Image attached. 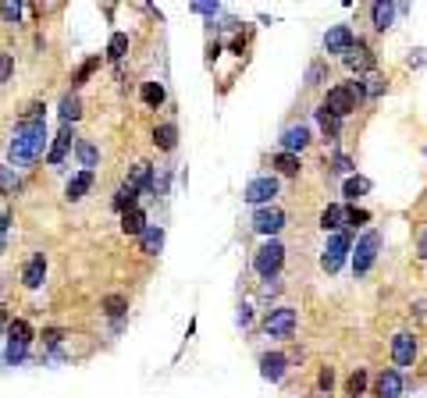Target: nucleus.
Segmentation results:
<instances>
[{"mask_svg":"<svg viewBox=\"0 0 427 398\" xmlns=\"http://www.w3.org/2000/svg\"><path fill=\"white\" fill-rule=\"evenodd\" d=\"M420 260H424V263H427V232H424V235H420Z\"/></svg>","mask_w":427,"mask_h":398,"instance_id":"nucleus-52","label":"nucleus"},{"mask_svg":"<svg viewBox=\"0 0 427 398\" xmlns=\"http://www.w3.org/2000/svg\"><path fill=\"white\" fill-rule=\"evenodd\" d=\"M282 263H285V245L278 242V239H264V245L256 249V256H253V270L264 281H271V278H278Z\"/></svg>","mask_w":427,"mask_h":398,"instance_id":"nucleus-5","label":"nucleus"},{"mask_svg":"<svg viewBox=\"0 0 427 398\" xmlns=\"http://www.w3.org/2000/svg\"><path fill=\"white\" fill-rule=\"evenodd\" d=\"M125 185H132L136 192H149V185H154V164H146V160H139L132 171H128V178H125Z\"/></svg>","mask_w":427,"mask_h":398,"instance_id":"nucleus-19","label":"nucleus"},{"mask_svg":"<svg viewBox=\"0 0 427 398\" xmlns=\"http://www.w3.org/2000/svg\"><path fill=\"white\" fill-rule=\"evenodd\" d=\"M413 360H417V338H413V334H406V331H399L392 338V363H395V370L402 373L406 366H413Z\"/></svg>","mask_w":427,"mask_h":398,"instance_id":"nucleus-10","label":"nucleus"},{"mask_svg":"<svg viewBox=\"0 0 427 398\" xmlns=\"http://www.w3.org/2000/svg\"><path fill=\"white\" fill-rule=\"evenodd\" d=\"M72 150H75V129H72V124H61V132L54 135L50 150H47V164L50 167H61L64 157H68Z\"/></svg>","mask_w":427,"mask_h":398,"instance_id":"nucleus-11","label":"nucleus"},{"mask_svg":"<svg viewBox=\"0 0 427 398\" xmlns=\"http://www.w3.org/2000/svg\"><path fill=\"white\" fill-rule=\"evenodd\" d=\"M363 82V93H367V100H374V96H381L384 89H388V82H384L381 75H367V78H360Z\"/></svg>","mask_w":427,"mask_h":398,"instance_id":"nucleus-40","label":"nucleus"},{"mask_svg":"<svg viewBox=\"0 0 427 398\" xmlns=\"http://www.w3.org/2000/svg\"><path fill=\"white\" fill-rule=\"evenodd\" d=\"M154 146L157 150H164V153H171L178 146V124L175 121H160L157 129H154Z\"/></svg>","mask_w":427,"mask_h":398,"instance_id":"nucleus-21","label":"nucleus"},{"mask_svg":"<svg viewBox=\"0 0 427 398\" xmlns=\"http://www.w3.org/2000/svg\"><path fill=\"white\" fill-rule=\"evenodd\" d=\"M424 157H427V150H424Z\"/></svg>","mask_w":427,"mask_h":398,"instance_id":"nucleus-55","label":"nucleus"},{"mask_svg":"<svg viewBox=\"0 0 427 398\" xmlns=\"http://www.w3.org/2000/svg\"><path fill=\"white\" fill-rule=\"evenodd\" d=\"M395 4L392 0H377V4H371V18H374V29L377 32H388L392 29V22H395Z\"/></svg>","mask_w":427,"mask_h":398,"instance_id":"nucleus-20","label":"nucleus"},{"mask_svg":"<svg viewBox=\"0 0 427 398\" xmlns=\"http://www.w3.org/2000/svg\"><path fill=\"white\" fill-rule=\"evenodd\" d=\"M47 124H18L8 142V167H32L47 153Z\"/></svg>","mask_w":427,"mask_h":398,"instance_id":"nucleus-1","label":"nucleus"},{"mask_svg":"<svg viewBox=\"0 0 427 398\" xmlns=\"http://www.w3.org/2000/svg\"><path fill=\"white\" fill-rule=\"evenodd\" d=\"M363 100H367V93H363V82L353 78V82H342V86H331V89L324 93V103H320V107L342 121V118H349Z\"/></svg>","mask_w":427,"mask_h":398,"instance_id":"nucleus-2","label":"nucleus"},{"mask_svg":"<svg viewBox=\"0 0 427 398\" xmlns=\"http://www.w3.org/2000/svg\"><path fill=\"white\" fill-rule=\"evenodd\" d=\"M75 160H79L82 171H93L96 160H100V150H96L90 139H75Z\"/></svg>","mask_w":427,"mask_h":398,"instance_id":"nucleus-25","label":"nucleus"},{"mask_svg":"<svg viewBox=\"0 0 427 398\" xmlns=\"http://www.w3.org/2000/svg\"><path fill=\"white\" fill-rule=\"evenodd\" d=\"M320 82H328V65L324 60H313L306 68V86H320Z\"/></svg>","mask_w":427,"mask_h":398,"instance_id":"nucleus-41","label":"nucleus"},{"mask_svg":"<svg viewBox=\"0 0 427 398\" xmlns=\"http://www.w3.org/2000/svg\"><path fill=\"white\" fill-rule=\"evenodd\" d=\"M39 338H43V345H47V349H57V345L64 342V327H47Z\"/></svg>","mask_w":427,"mask_h":398,"instance_id":"nucleus-45","label":"nucleus"},{"mask_svg":"<svg viewBox=\"0 0 427 398\" xmlns=\"http://www.w3.org/2000/svg\"><path fill=\"white\" fill-rule=\"evenodd\" d=\"M21 11H25L21 0H8V4H0V18H4V25H18L21 22Z\"/></svg>","mask_w":427,"mask_h":398,"instance_id":"nucleus-38","label":"nucleus"},{"mask_svg":"<svg viewBox=\"0 0 427 398\" xmlns=\"http://www.w3.org/2000/svg\"><path fill=\"white\" fill-rule=\"evenodd\" d=\"M285 228V210L282 206H260L253 210V232L264 239H278V232Z\"/></svg>","mask_w":427,"mask_h":398,"instance_id":"nucleus-8","label":"nucleus"},{"mask_svg":"<svg viewBox=\"0 0 427 398\" xmlns=\"http://www.w3.org/2000/svg\"><path fill=\"white\" fill-rule=\"evenodd\" d=\"M11 71H14V57L11 54H0V86L11 78Z\"/></svg>","mask_w":427,"mask_h":398,"instance_id":"nucleus-46","label":"nucleus"},{"mask_svg":"<svg viewBox=\"0 0 427 398\" xmlns=\"http://www.w3.org/2000/svg\"><path fill=\"white\" fill-rule=\"evenodd\" d=\"M21 124H47V103L32 100L25 111H21Z\"/></svg>","mask_w":427,"mask_h":398,"instance_id":"nucleus-35","label":"nucleus"},{"mask_svg":"<svg viewBox=\"0 0 427 398\" xmlns=\"http://www.w3.org/2000/svg\"><path fill=\"white\" fill-rule=\"evenodd\" d=\"M274 167H278V175L295 178V175H299V157H295V153H278V157H274Z\"/></svg>","mask_w":427,"mask_h":398,"instance_id":"nucleus-37","label":"nucleus"},{"mask_svg":"<svg viewBox=\"0 0 427 398\" xmlns=\"http://www.w3.org/2000/svg\"><path fill=\"white\" fill-rule=\"evenodd\" d=\"M8 224H11V214H0V239L8 235Z\"/></svg>","mask_w":427,"mask_h":398,"instance_id":"nucleus-51","label":"nucleus"},{"mask_svg":"<svg viewBox=\"0 0 427 398\" xmlns=\"http://www.w3.org/2000/svg\"><path fill=\"white\" fill-rule=\"evenodd\" d=\"M235 320H239L242 327H249V324H253V306H249V302H242V306H239V313H235Z\"/></svg>","mask_w":427,"mask_h":398,"instance_id":"nucleus-49","label":"nucleus"},{"mask_svg":"<svg viewBox=\"0 0 427 398\" xmlns=\"http://www.w3.org/2000/svg\"><path fill=\"white\" fill-rule=\"evenodd\" d=\"M274 196H278V178L274 175H256L242 188V199L249 206H256V210H260V206H274Z\"/></svg>","mask_w":427,"mask_h":398,"instance_id":"nucleus-6","label":"nucleus"},{"mask_svg":"<svg viewBox=\"0 0 427 398\" xmlns=\"http://www.w3.org/2000/svg\"><path fill=\"white\" fill-rule=\"evenodd\" d=\"M0 288H4V285H0Z\"/></svg>","mask_w":427,"mask_h":398,"instance_id":"nucleus-56","label":"nucleus"},{"mask_svg":"<svg viewBox=\"0 0 427 398\" xmlns=\"http://www.w3.org/2000/svg\"><path fill=\"white\" fill-rule=\"evenodd\" d=\"M424 65H427V47H417L410 54V68H424Z\"/></svg>","mask_w":427,"mask_h":398,"instance_id":"nucleus-50","label":"nucleus"},{"mask_svg":"<svg viewBox=\"0 0 427 398\" xmlns=\"http://www.w3.org/2000/svg\"><path fill=\"white\" fill-rule=\"evenodd\" d=\"M367 381H371V373L363 370V366H356V370L349 373V381H346V395H349V398H360L363 391H367Z\"/></svg>","mask_w":427,"mask_h":398,"instance_id":"nucleus-32","label":"nucleus"},{"mask_svg":"<svg viewBox=\"0 0 427 398\" xmlns=\"http://www.w3.org/2000/svg\"><path fill=\"white\" fill-rule=\"evenodd\" d=\"M349 253H353V235H349V228H342V232L328 235L324 249H320V267H324L328 274H338V270L346 267Z\"/></svg>","mask_w":427,"mask_h":398,"instance_id":"nucleus-3","label":"nucleus"},{"mask_svg":"<svg viewBox=\"0 0 427 398\" xmlns=\"http://www.w3.org/2000/svg\"><path fill=\"white\" fill-rule=\"evenodd\" d=\"M278 142H282V153H295V157H299V153H303L306 146H310V124H303V121H299V124H289Z\"/></svg>","mask_w":427,"mask_h":398,"instance_id":"nucleus-14","label":"nucleus"},{"mask_svg":"<svg viewBox=\"0 0 427 398\" xmlns=\"http://www.w3.org/2000/svg\"><path fill=\"white\" fill-rule=\"evenodd\" d=\"M192 14H207V18H218L221 14V4H189Z\"/></svg>","mask_w":427,"mask_h":398,"instance_id":"nucleus-47","label":"nucleus"},{"mask_svg":"<svg viewBox=\"0 0 427 398\" xmlns=\"http://www.w3.org/2000/svg\"><path fill=\"white\" fill-rule=\"evenodd\" d=\"M18 185H21V178H18L14 167L0 164V196H14V192H18Z\"/></svg>","mask_w":427,"mask_h":398,"instance_id":"nucleus-33","label":"nucleus"},{"mask_svg":"<svg viewBox=\"0 0 427 398\" xmlns=\"http://www.w3.org/2000/svg\"><path fill=\"white\" fill-rule=\"evenodd\" d=\"M100 68V54H93V57H85L82 65L75 68V75H72V93L79 89V86H85V82H90V75Z\"/></svg>","mask_w":427,"mask_h":398,"instance_id":"nucleus-30","label":"nucleus"},{"mask_svg":"<svg viewBox=\"0 0 427 398\" xmlns=\"http://www.w3.org/2000/svg\"><path fill=\"white\" fill-rule=\"evenodd\" d=\"M342 228H346V206H342V203H328L324 210H320V232L335 235V232H342Z\"/></svg>","mask_w":427,"mask_h":398,"instance_id":"nucleus-17","label":"nucleus"},{"mask_svg":"<svg viewBox=\"0 0 427 398\" xmlns=\"http://www.w3.org/2000/svg\"><path fill=\"white\" fill-rule=\"evenodd\" d=\"M331 388H335V370H331V366H320V373H317V391L331 395Z\"/></svg>","mask_w":427,"mask_h":398,"instance_id":"nucleus-44","label":"nucleus"},{"mask_svg":"<svg viewBox=\"0 0 427 398\" xmlns=\"http://www.w3.org/2000/svg\"><path fill=\"white\" fill-rule=\"evenodd\" d=\"M285 370H289V355L285 352H264L260 355V377H264V381L278 384L285 377Z\"/></svg>","mask_w":427,"mask_h":398,"instance_id":"nucleus-15","label":"nucleus"},{"mask_svg":"<svg viewBox=\"0 0 427 398\" xmlns=\"http://www.w3.org/2000/svg\"><path fill=\"white\" fill-rule=\"evenodd\" d=\"M377 253H381V232H363L353 245V274L367 278L371 267L377 263Z\"/></svg>","mask_w":427,"mask_h":398,"instance_id":"nucleus-4","label":"nucleus"},{"mask_svg":"<svg viewBox=\"0 0 427 398\" xmlns=\"http://www.w3.org/2000/svg\"><path fill=\"white\" fill-rule=\"evenodd\" d=\"M331 171H335V175H346V178H349V175H356V164H353V160H349L346 153H335V157H331Z\"/></svg>","mask_w":427,"mask_h":398,"instance_id":"nucleus-42","label":"nucleus"},{"mask_svg":"<svg viewBox=\"0 0 427 398\" xmlns=\"http://www.w3.org/2000/svg\"><path fill=\"white\" fill-rule=\"evenodd\" d=\"M43 281H47V256H43V253H32L29 263L21 267V285H25L29 291H36Z\"/></svg>","mask_w":427,"mask_h":398,"instance_id":"nucleus-16","label":"nucleus"},{"mask_svg":"<svg viewBox=\"0 0 427 398\" xmlns=\"http://www.w3.org/2000/svg\"><path fill=\"white\" fill-rule=\"evenodd\" d=\"M136 199H139V192H136V188H132V185H125V181H121V188H118V192H114V199H111V206H114V210H118V214H125V210H136Z\"/></svg>","mask_w":427,"mask_h":398,"instance_id":"nucleus-29","label":"nucleus"},{"mask_svg":"<svg viewBox=\"0 0 427 398\" xmlns=\"http://www.w3.org/2000/svg\"><path fill=\"white\" fill-rule=\"evenodd\" d=\"M93 188V171H79L68 185H64V199L68 203H79V199H85V192Z\"/></svg>","mask_w":427,"mask_h":398,"instance_id":"nucleus-22","label":"nucleus"},{"mask_svg":"<svg viewBox=\"0 0 427 398\" xmlns=\"http://www.w3.org/2000/svg\"><path fill=\"white\" fill-rule=\"evenodd\" d=\"M4 249H8V245H4V239H0V256H4Z\"/></svg>","mask_w":427,"mask_h":398,"instance_id":"nucleus-54","label":"nucleus"},{"mask_svg":"<svg viewBox=\"0 0 427 398\" xmlns=\"http://www.w3.org/2000/svg\"><path fill=\"white\" fill-rule=\"evenodd\" d=\"M125 54H128V36L114 32L111 39H107V60H121Z\"/></svg>","mask_w":427,"mask_h":398,"instance_id":"nucleus-36","label":"nucleus"},{"mask_svg":"<svg viewBox=\"0 0 427 398\" xmlns=\"http://www.w3.org/2000/svg\"><path fill=\"white\" fill-rule=\"evenodd\" d=\"M32 338H36V331H32V324L29 320H11L8 324V342H18V345H32Z\"/></svg>","mask_w":427,"mask_h":398,"instance_id":"nucleus-28","label":"nucleus"},{"mask_svg":"<svg viewBox=\"0 0 427 398\" xmlns=\"http://www.w3.org/2000/svg\"><path fill=\"white\" fill-rule=\"evenodd\" d=\"M121 232L132 235V239H139V235L146 232V214L139 210V206H136V210H125V214H121Z\"/></svg>","mask_w":427,"mask_h":398,"instance_id":"nucleus-27","label":"nucleus"},{"mask_svg":"<svg viewBox=\"0 0 427 398\" xmlns=\"http://www.w3.org/2000/svg\"><path fill=\"white\" fill-rule=\"evenodd\" d=\"M353 43H356V32H353L349 25H331V29L324 32V50H328V54L346 57V54L353 50Z\"/></svg>","mask_w":427,"mask_h":398,"instance_id":"nucleus-12","label":"nucleus"},{"mask_svg":"<svg viewBox=\"0 0 427 398\" xmlns=\"http://www.w3.org/2000/svg\"><path fill=\"white\" fill-rule=\"evenodd\" d=\"M295 324H299V317H295L292 306H278V309H271L264 317V331L271 334V338H292Z\"/></svg>","mask_w":427,"mask_h":398,"instance_id":"nucleus-7","label":"nucleus"},{"mask_svg":"<svg viewBox=\"0 0 427 398\" xmlns=\"http://www.w3.org/2000/svg\"><path fill=\"white\" fill-rule=\"evenodd\" d=\"M278 291H282V281L271 278V281H264V285H260V299H271V296H278Z\"/></svg>","mask_w":427,"mask_h":398,"instance_id":"nucleus-48","label":"nucleus"},{"mask_svg":"<svg viewBox=\"0 0 427 398\" xmlns=\"http://www.w3.org/2000/svg\"><path fill=\"white\" fill-rule=\"evenodd\" d=\"M139 249L146 256H157L160 249H164V228L160 224H146V232L139 235Z\"/></svg>","mask_w":427,"mask_h":398,"instance_id":"nucleus-23","label":"nucleus"},{"mask_svg":"<svg viewBox=\"0 0 427 398\" xmlns=\"http://www.w3.org/2000/svg\"><path fill=\"white\" fill-rule=\"evenodd\" d=\"M139 96H143V103H146V107H160V103L167 100V93H164V86H160V82H143V89H139Z\"/></svg>","mask_w":427,"mask_h":398,"instance_id":"nucleus-31","label":"nucleus"},{"mask_svg":"<svg viewBox=\"0 0 427 398\" xmlns=\"http://www.w3.org/2000/svg\"><path fill=\"white\" fill-rule=\"evenodd\" d=\"M406 391V377L392 366V370H381L377 381H374V398H399Z\"/></svg>","mask_w":427,"mask_h":398,"instance_id":"nucleus-13","label":"nucleus"},{"mask_svg":"<svg viewBox=\"0 0 427 398\" xmlns=\"http://www.w3.org/2000/svg\"><path fill=\"white\" fill-rule=\"evenodd\" d=\"M8 324H11V320H8V309H4V306H0V331H4Z\"/></svg>","mask_w":427,"mask_h":398,"instance_id":"nucleus-53","label":"nucleus"},{"mask_svg":"<svg viewBox=\"0 0 427 398\" xmlns=\"http://www.w3.org/2000/svg\"><path fill=\"white\" fill-rule=\"evenodd\" d=\"M367 221H371V214L363 210V206H346V228H360Z\"/></svg>","mask_w":427,"mask_h":398,"instance_id":"nucleus-43","label":"nucleus"},{"mask_svg":"<svg viewBox=\"0 0 427 398\" xmlns=\"http://www.w3.org/2000/svg\"><path fill=\"white\" fill-rule=\"evenodd\" d=\"M342 60H346V68H349L356 78H363V75H374V65H377V60H374V50H371L367 43H360V39H356V43H353V50H349L346 57H342Z\"/></svg>","mask_w":427,"mask_h":398,"instance_id":"nucleus-9","label":"nucleus"},{"mask_svg":"<svg viewBox=\"0 0 427 398\" xmlns=\"http://www.w3.org/2000/svg\"><path fill=\"white\" fill-rule=\"evenodd\" d=\"M25 355H29V345L8 342V349H4V363H8V366H21V363H25Z\"/></svg>","mask_w":427,"mask_h":398,"instance_id":"nucleus-39","label":"nucleus"},{"mask_svg":"<svg viewBox=\"0 0 427 398\" xmlns=\"http://www.w3.org/2000/svg\"><path fill=\"white\" fill-rule=\"evenodd\" d=\"M371 188H374V185H371V178H363V175H349L346 181H342V196H346L349 203H356L360 196H367Z\"/></svg>","mask_w":427,"mask_h":398,"instance_id":"nucleus-26","label":"nucleus"},{"mask_svg":"<svg viewBox=\"0 0 427 398\" xmlns=\"http://www.w3.org/2000/svg\"><path fill=\"white\" fill-rule=\"evenodd\" d=\"M57 114H61V124H75V121L82 118V100H79V93H64Z\"/></svg>","mask_w":427,"mask_h":398,"instance_id":"nucleus-24","label":"nucleus"},{"mask_svg":"<svg viewBox=\"0 0 427 398\" xmlns=\"http://www.w3.org/2000/svg\"><path fill=\"white\" fill-rule=\"evenodd\" d=\"M100 309H103V317H107V320H114V327H121V320L128 317V299L118 296V291H111V296H103Z\"/></svg>","mask_w":427,"mask_h":398,"instance_id":"nucleus-18","label":"nucleus"},{"mask_svg":"<svg viewBox=\"0 0 427 398\" xmlns=\"http://www.w3.org/2000/svg\"><path fill=\"white\" fill-rule=\"evenodd\" d=\"M317 124H320V132H324L331 142L338 139V132H342V121L335 118V114H328L324 107H317Z\"/></svg>","mask_w":427,"mask_h":398,"instance_id":"nucleus-34","label":"nucleus"}]
</instances>
